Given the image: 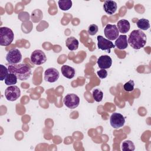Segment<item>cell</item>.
<instances>
[{"label":"cell","instance_id":"6da1fadb","mask_svg":"<svg viewBox=\"0 0 151 151\" xmlns=\"http://www.w3.org/2000/svg\"><path fill=\"white\" fill-rule=\"evenodd\" d=\"M146 35L140 29H134L129 35L128 42L129 45L135 50H140L146 43Z\"/></svg>","mask_w":151,"mask_h":151},{"label":"cell","instance_id":"7a4b0ae2","mask_svg":"<svg viewBox=\"0 0 151 151\" xmlns=\"http://www.w3.org/2000/svg\"><path fill=\"white\" fill-rule=\"evenodd\" d=\"M8 69L9 73L14 74L17 78L21 81L27 80L31 75V68L24 63L9 65Z\"/></svg>","mask_w":151,"mask_h":151},{"label":"cell","instance_id":"3957f363","mask_svg":"<svg viewBox=\"0 0 151 151\" xmlns=\"http://www.w3.org/2000/svg\"><path fill=\"white\" fill-rule=\"evenodd\" d=\"M14 38V34L11 29L6 27L0 28V45L1 46L10 45Z\"/></svg>","mask_w":151,"mask_h":151},{"label":"cell","instance_id":"277c9868","mask_svg":"<svg viewBox=\"0 0 151 151\" xmlns=\"http://www.w3.org/2000/svg\"><path fill=\"white\" fill-rule=\"evenodd\" d=\"M21 96V90L17 86H9L5 90V96L7 100L14 101Z\"/></svg>","mask_w":151,"mask_h":151},{"label":"cell","instance_id":"5b68a950","mask_svg":"<svg viewBox=\"0 0 151 151\" xmlns=\"http://www.w3.org/2000/svg\"><path fill=\"white\" fill-rule=\"evenodd\" d=\"M63 103L68 108L74 109L78 106L80 104V98L77 95L74 93L68 94L64 97Z\"/></svg>","mask_w":151,"mask_h":151},{"label":"cell","instance_id":"8992f818","mask_svg":"<svg viewBox=\"0 0 151 151\" xmlns=\"http://www.w3.org/2000/svg\"><path fill=\"white\" fill-rule=\"evenodd\" d=\"M6 60L10 65L18 64L22 60V54L19 50L13 48L9 51L6 55Z\"/></svg>","mask_w":151,"mask_h":151},{"label":"cell","instance_id":"52a82bcc","mask_svg":"<svg viewBox=\"0 0 151 151\" xmlns=\"http://www.w3.org/2000/svg\"><path fill=\"white\" fill-rule=\"evenodd\" d=\"M31 61L35 65H41L47 61V57L44 52L41 50H34L30 57Z\"/></svg>","mask_w":151,"mask_h":151},{"label":"cell","instance_id":"ba28073f","mask_svg":"<svg viewBox=\"0 0 151 151\" xmlns=\"http://www.w3.org/2000/svg\"><path fill=\"white\" fill-rule=\"evenodd\" d=\"M104 32L105 37L110 41L116 40L119 35V31L114 24H107L104 28Z\"/></svg>","mask_w":151,"mask_h":151},{"label":"cell","instance_id":"9c48e42d","mask_svg":"<svg viewBox=\"0 0 151 151\" xmlns=\"http://www.w3.org/2000/svg\"><path fill=\"white\" fill-rule=\"evenodd\" d=\"M125 123L124 116L119 113H113L110 118V123L112 127L114 129H119L123 127Z\"/></svg>","mask_w":151,"mask_h":151},{"label":"cell","instance_id":"30bf717a","mask_svg":"<svg viewBox=\"0 0 151 151\" xmlns=\"http://www.w3.org/2000/svg\"><path fill=\"white\" fill-rule=\"evenodd\" d=\"M97 39L98 42L97 46L99 49H100L103 51L107 50L108 52L110 53V49L114 48L116 47L114 44H113V43L111 41L104 38L101 35H98L97 37Z\"/></svg>","mask_w":151,"mask_h":151},{"label":"cell","instance_id":"8fae6325","mask_svg":"<svg viewBox=\"0 0 151 151\" xmlns=\"http://www.w3.org/2000/svg\"><path fill=\"white\" fill-rule=\"evenodd\" d=\"M60 77L59 71L55 68H47L44 72V80L49 83H54Z\"/></svg>","mask_w":151,"mask_h":151},{"label":"cell","instance_id":"7c38bea8","mask_svg":"<svg viewBox=\"0 0 151 151\" xmlns=\"http://www.w3.org/2000/svg\"><path fill=\"white\" fill-rule=\"evenodd\" d=\"M97 63L99 68L106 70L109 68L111 66L112 60L110 56L107 55H103L98 58Z\"/></svg>","mask_w":151,"mask_h":151},{"label":"cell","instance_id":"4fadbf2b","mask_svg":"<svg viewBox=\"0 0 151 151\" xmlns=\"http://www.w3.org/2000/svg\"><path fill=\"white\" fill-rule=\"evenodd\" d=\"M117 3L114 1H106L103 4V9L104 11L109 15H112L117 10Z\"/></svg>","mask_w":151,"mask_h":151},{"label":"cell","instance_id":"5bb4252c","mask_svg":"<svg viewBox=\"0 0 151 151\" xmlns=\"http://www.w3.org/2000/svg\"><path fill=\"white\" fill-rule=\"evenodd\" d=\"M115 47L119 50H124L127 47V38L126 35H120L115 41Z\"/></svg>","mask_w":151,"mask_h":151},{"label":"cell","instance_id":"9a60e30c","mask_svg":"<svg viewBox=\"0 0 151 151\" xmlns=\"http://www.w3.org/2000/svg\"><path fill=\"white\" fill-rule=\"evenodd\" d=\"M117 28L120 33L125 34L129 31L130 24L129 21L126 19H120L117 23Z\"/></svg>","mask_w":151,"mask_h":151},{"label":"cell","instance_id":"2e32d148","mask_svg":"<svg viewBox=\"0 0 151 151\" xmlns=\"http://www.w3.org/2000/svg\"><path fill=\"white\" fill-rule=\"evenodd\" d=\"M62 74L64 77L68 79L73 78L75 76V69L68 65H63L61 68Z\"/></svg>","mask_w":151,"mask_h":151},{"label":"cell","instance_id":"e0dca14e","mask_svg":"<svg viewBox=\"0 0 151 151\" xmlns=\"http://www.w3.org/2000/svg\"><path fill=\"white\" fill-rule=\"evenodd\" d=\"M65 45L68 50L70 51H74L77 50L79 42L77 39L74 37H68L65 41Z\"/></svg>","mask_w":151,"mask_h":151},{"label":"cell","instance_id":"ac0fdd59","mask_svg":"<svg viewBox=\"0 0 151 151\" xmlns=\"http://www.w3.org/2000/svg\"><path fill=\"white\" fill-rule=\"evenodd\" d=\"M137 26L140 30H147L150 28L149 21L145 18L139 19L137 23Z\"/></svg>","mask_w":151,"mask_h":151},{"label":"cell","instance_id":"d6986e66","mask_svg":"<svg viewBox=\"0 0 151 151\" xmlns=\"http://www.w3.org/2000/svg\"><path fill=\"white\" fill-rule=\"evenodd\" d=\"M72 4L71 0H60L58 2L59 8L63 11H67L70 9L72 6Z\"/></svg>","mask_w":151,"mask_h":151},{"label":"cell","instance_id":"ffe728a7","mask_svg":"<svg viewBox=\"0 0 151 151\" xmlns=\"http://www.w3.org/2000/svg\"><path fill=\"white\" fill-rule=\"evenodd\" d=\"M122 149L123 151H133L135 150V146L131 140H127L122 143Z\"/></svg>","mask_w":151,"mask_h":151},{"label":"cell","instance_id":"44dd1931","mask_svg":"<svg viewBox=\"0 0 151 151\" xmlns=\"http://www.w3.org/2000/svg\"><path fill=\"white\" fill-rule=\"evenodd\" d=\"M17 76L12 73H9L5 78V83L6 85L11 86V85H15L17 83Z\"/></svg>","mask_w":151,"mask_h":151},{"label":"cell","instance_id":"7402d4cb","mask_svg":"<svg viewBox=\"0 0 151 151\" xmlns=\"http://www.w3.org/2000/svg\"><path fill=\"white\" fill-rule=\"evenodd\" d=\"M93 97L94 100L97 102L101 101L103 97V93L100 89H94L93 91Z\"/></svg>","mask_w":151,"mask_h":151},{"label":"cell","instance_id":"603a6c76","mask_svg":"<svg viewBox=\"0 0 151 151\" xmlns=\"http://www.w3.org/2000/svg\"><path fill=\"white\" fill-rule=\"evenodd\" d=\"M9 74L8 69L4 65L0 64V80L3 81Z\"/></svg>","mask_w":151,"mask_h":151},{"label":"cell","instance_id":"cb8c5ba5","mask_svg":"<svg viewBox=\"0 0 151 151\" xmlns=\"http://www.w3.org/2000/svg\"><path fill=\"white\" fill-rule=\"evenodd\" d=\"M134 83L132 80L126 82L123 86L124 90L126 91H129V92L133 91L134 90Z\"/></svg>","mask_w":151,"mask_h":151},{"label":"cell","instance_id":"d4e9b609","mask_svg":"<svg viewBox=\"0 0 151 151\" xmlns=\"http://www.w3.org/2000/svg\"><path fill=\"white\" fill-rule=\"evenodd\" d=\"M99 30V27L96 24H91L89 25L88 28V34L90 35H94Z\"/></svg>","mask_w":151,"mask_h":151},{"label":"cell","instance_id":"484cf974","mask_svg":"<svg viewBox=\"0 0 151 151\" xmlns=\"http://www.w3.org/2000/svg\"><path fill=\"white\" fill-rule=\"evenodd\" d=\"M97 74L98 76L101 79L105 78L107 76V72L105 69H101V70L97 71Z\"/></svg>","mask_w":151,"mask_h":151}]
</instances>
